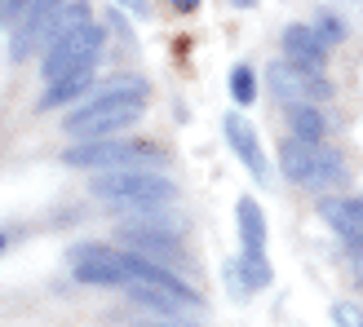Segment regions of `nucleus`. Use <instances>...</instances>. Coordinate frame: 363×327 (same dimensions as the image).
<instances>
[{
  "label": "nucleus",
  "mask_w": 363,
  "mask_h": 327,
  "mask_svg": "<svg viewBox=\"0 0 363 327\" xmlns=\"http://www.w3.org/2000/svg\"><path fill=\"white\" fill-rule=\"evenodd\" d=\"M62 5H67V0H31V5H27V13L18 18V31H13V49H9L18 62H23L35 45H45V35L53 27V18L62 13Z\"/></svg>",
  "instance_id": "obj_8"
},
{
  "label": "nucleus",
  "mask_w": 363,
  "mask_h": 327,
  "mask_svg": "<svg viewBox=\"0 0 363 327\" xmlns=\"http://www.w3.org/2000/svg\"><path fill=\"white\" fill-rule=\"evenodd\" d=\"M49 53H45V80L58 84V80H71V76H89L102 53V31L89 23V5H71L53 18L49 27Z\"/></svg>",
  "instance_id": "obj_1"
},
{
  "label": "nucleus",
  "mask_w": 363,
  "mask_h": 327,
  "mask_svg": "<svg viewBox=\"0 0 363 327\" xmlns=\"http://www.w3.org/2000/svg\"><path fill=\"white\" fill-rule=\"evenodd\" d=\"M31 0H5V13H0V23H18V18L27 13Z\"/></svg>",
  "instance_id": "obj_21"
},
{
  "label": "nucleus",
  "mask_w": 363,
  "mask_h": 327,
  "mask_svg": "<svg viewBox=\"0 0 363 327\" xmlns=\"http://www.w3.org/2000/svg\"><path fill=\"white\" fill-rule=\"evenodd\" d=\"M124 243H133L138 257H147V261H182V243L169 239V234H160V230H133V226H124Z\"/></svg>",
  "instance_id": "obj_12"
},
{
  "label": "nucleus",
  "mask_w": 363,
  "mask_h": 327,
  "mask_svg": "<svg viewBox=\"0 0 363 327\" xmlns=\"http://www.w3.org/2000/svg\"><path fill=\"white\" fill-rule=\"evenodd\" d=\"M169 5H173V9H182V13H191V9L199 5V0H169Z\"/></svg>",
  "instance_id": "obj_26"
},
{
  "label": "nucleus",
  "mask_w": 363,
  "mask_h": 327,
  "mask_svg": "<svg viewBox=\"0 0 363 327\" xmlns=\"http://www.w3.org/2000/svg\"><path fill=\"white\" fill-rule=\"evenodd\" d=\"M84 84H89V76H71V80L49 84V88H45V98H40V111H53V106H62V102H71V98H80V93H84Z\"/></svg>",
  "instance_id": "obj_15"
},
{
  "label": "nucleus",
  "mask_w": 363,
  "mask_h": 327,
  "mask_svg": "<svg viewBox=\"0 0 363 327\" xmlns=\"http://www.w3.org/2000/svg\"><path fill=\"white\" fill-rule=\"evenodd\" d=\"M0 13H5V0H0Z\"/></svg>",
  "instance_id": "obj_28"
},
{
  "label": "nucleus",
  "mask_w": 363,
  "mask_h": 327,
  "mask_svg": "<svg viewBox=\"0 0 363 327\" xmlns=\"http://www.w3.org/2000/svg\"><path fill=\"white\" fill-rule=\"evenodd\" d=\"M230 5H240V9H248V5H257V0H230Z\"/></svg>",
  "instance_id": "obj_27"
},
{
  "label": "nucleus",
  "mask_w": 363,
  "mask_h": 327,
  "mask_svg": "<svg viewBox=\"0 0 363 327\" xmlns=\"http://www.w3.org/2000/svg\"><path fill=\"white\" fill-rule=\"evenodd\" d=\"M89 190L116 208H160L173 204V181L155 168H111L89 181Z\"/></svg>",
  "instance_id": "obj_2"
},
{
  "label": "nucleus",
  "mask_w": 363,
  "mask_h": 327,
  "mask_svg": "<svg viewBox=\"0 0 363 327\" xmlns=\"http://www.w3.org/2000/svg\"><path fill=\"white\" fill-rule=\"evenodd\" d=\"M288 124H293V137L297 142H323V129H328V124H323V115L315 111V102H297V106H288Z\"/></svg>",
  "instance_id": "obj_14"
},
{
  "label": "nucleus",
  "mask_w": 363,
  "mask_h": 327,
  "mask_svg": "<svg viewBox=\"0 0 363 327\" xmlns=\"http://www.w3.org/2000/svg\"><path fill=\"white\" fill-rule=\"evenodd\" d=\"M76 283H89V287H124L129 283V252L120 248H80L76 252Z\"/></svg>",
  "instance_id": "obj_6"
},
{
  "label": "nucleus",
  "mask_w": 363,
  "mask_h": 327,
  "mask_svg": "<svg viewBox=\"0 0 363 327\" xmlns=\"http://www.w3.org/2000/svg\"><path fill=\"white\" fill-rule=\"evenodd\" d=\"M350 261H354V275H359V287H363V234L350 239Z\"/></svg>",
  "instance_id": "obj_23"
},
{
  "label": "nucleus",
  "mask_w": 363,
  "mask_h": 327,
  "mask_svg": "<svg viewBox=\"0 0 363 327\" xmlns=\"http://www.w3.org/2000/svg\"><path fill=\"white\" fill-rule=\"evenodd\" d=\"M319 212L346 243L363 234V195H354V199H323Z\"/></svg>",
  "instance_id": "obj_11"
},
{
  "label": "nucleus",
  "mask_w": 363,
  "mask_h": 327,
  "mask_svg": "<svg viewBox=\"0 0 363 327\" xmlns=\"http://www.w3.org/2000/svg\"><path fill=\"white\" fill-rule=\"evenodd\" d=\"M333 323L337 327H363V310L350 301H341V305H333Z\"/></svg>",
  "instance_id": "obj_19"
},
{
  "label": "nucleus",
  "mask_w": 363,
  "mask_h": 327,
  "mask_svg": "<svg viewBox=\"0 0 363 327\" xmlns=\"http://www.w3.org/2000/svg\"><path fill=\"white\" fill-rule=\"evenodd\" d=\"M315 31H323V45L341 40V23H337V18H319V27H315Z\"/></svg>",
  "instance_id": "obj_22"
},
{
  "label": "nucleus",
  "mask_w": 363,
  "mask_h": 327,
  "mask_svg": "<svg viewBox=\"0 0 363 327\" xmlns=\"http://www.w3.org/2000/svg\"><path fill=\"white\" fill-rule=\"evenodd\" d=\"M0 248H5V239H0Z\"/></svg>",
  "instance_id": "obj_29"
},
{
  "label": "nucleus",
  "mask_w": 363,
  "mask_h": 327,
  "mask_svg": "<svg viewBox=\"0 0 363 327\" xmlns=\"http://www.w3.org/2000/svg\"><path fill=\"white\" fill-rule=\"evenodd\" d=\"M142 98H102V102H80V111H71L67 115V133L71 137H84V142H94V137H111L120 129H129V124L142 120Z\"/></svg>",
  "instance_id": "obj_5"
},
{
  "label": "nucleus",
  "mask_w": 363,
  "mask_h": 327,
  "mask_svg": "<svg viewBox=\"0 0 363 327\" xmlns=\"http://www.w3.org/2000/svg\"><path fill=\"white\" fill-rule=\"evenodd\" d=\"M226 279H230V297H235V301H244V297L252 292V283L244 279V270H240V265H230V270H226Z\"/></svg>",
  "instance_id": "obj_20"
},
{
  "label": "nucleus",
  "mask_w": 363,
  "mask_h": 327,
  "mask_svg": "<svg viewBox=\"0 0 363 327\" xmlns=\"http://www.w3.org/2000/svg\"><path fill=\"white\" fill-rule=\"evenodd\" d=\"M284 53H288V62H297L306 71H323V62H328V45H323V35L315 27H288Z\"/></svg>",
  "instance_id": "obj_9"
},
{
  "label": "nucleus",
  "mask_w": 363,
  "mask_h": 327,
  "mask_svg": "<svg viewBox=\"0 0 363 327\" xmlns=\"http://www.w3.org/2000/svg\"><path fill=\"white\" fill-rule=\"evenodd\" d=\"M279 168L288 181H297V186H311V190H328V186H341L346 181V164H341L337 151H328L323 142H297L288 137L279 142Z\"/></svg>",
  "instance_id": "obj_3"
},
{
  "label": "nucleus",
  "mask_w": 363,
  "mask_h": 327,
  "mask_svg": "<svg viewBox=\"0 0 363 327\" xmlns=\"http://www.w3.org/2000/svg\"><path fill=\"white\" fill-rule=\"evenodd\" d=\"M129 297L133 301H142V305H151V310H160V314H177V297H169V292H160V287H142V283H129Z\"/></svg>",
  "instance_id": "obj_16"
},
{
  "label": "nucleus",
  "mask_w": 363,
  "mask_h": 327,
  "mask_svg": "<svg viewBox=\"0 0 363 327\" xmlns=\"http://www.w3.org/2000/svg\"><path fill=\"white\" fill-rule=\"evenodd\" d=\"M67 164L76 168H160L164 151L151 142H111V137H94L67 151Z\"/></svg>",
  "instance_id": "obj_4"
},
{
  "label": "nucleus",
  "mask_w": 363,
  "mask_h": 327,
  "mask_svg": "<svg viewBox=\"0 0 363 327\" xmlns=\"http://www.w3.org/2000/svg\"><path fill=\"white\" fill-rule=\"evenodd\" d=\"M240 270H244V279H248L252 287H266V283H270V265H266V252H244Z\"/></svg>",
  "instance_id": "obj_18"
},
{
  "label": "nucleus",
  "mask_w": 363,
  "mask_h": 327,
  "mask_svg": "<svg viewBox=\"0 0 363 327\" xmlns=\"http://www.w3.org/2000/svg\"><path fill=\"white\" fill-rule=\"evenodd\" d=\"M230 98L240 106H252V98H257V76H252L248 67H235L230 71Z\"/></svg>",
  "instance_id": "obj_17"
},
{
  "label": "nucleus",
  "mask_w": 363,
  "mask_h": 327,
  "mask_svg": "<svg viewBox=\"0 0 363 327\" xmlns=\"http://www.w3.org/2000/svg\"><path fill=\"white\" fill-rule=\"evenodd\" d=\"M226 142H230V151L244 159V168H248L252 177L266 181L270 164H266V155H262V147H257V133H252V124H248L244 115H226Z\"/></svg>",
  "instance_id": "obj_10"
},
{
  "label": "nucleus",
  "mask_w": 363,
  "mask_h": 327,
  "mask_svg": "<svg viewBox=\"0 0 363 327\" xmlns=\"http://www.w3.org/2000/svg\"><path fill=\"white\" fill-rule=\"evenodd\" d=\"M270 88L288 102V106H297V102H323V98H333V84L319 76V71H306L297 62H275L270 67Z\"/></svg>",
  "instance_id": "obj_7"
},
{
  "label": "nucleus",
  "mask_w": 363,
  "mask_h": 327,
  "mask_svg": "<svg viewBox=\"0 0 363 327\" xmlns=\"http://www.w3.org/2000/svg\"><path fill=\"white\" fill-rule=\"evenodd\" d=\"M235 222H240V239H244V252H266V217L257 208V199H240L235 204Z\"/></svg>",
  "instance_id": "obj_13"
},
{
  "label": "nucleus",
  "mask_w": 363,
  "mask_h": 327,
  "mask_svg": "<svg viewBox=\"0 0 363 327\" xmlns=\"http://www.w3.org/2000/svg\"><path fill=\"white\" fill-rule=\"evenodd\" d=\"M133 327H191V323H182V319L164 314V319H155V323H133Z\"/></svg>",
  "instance_id": "obj_24"
},
{
  "label": "nucleus",
  "mask_w": 363,
  "mask_h": 327,
  "mask_svg": "<svg viewBox=\"0 0 363 327\" xmlns=\"http://www.w3.org/2000/svg\"><path fill=\"white\" fill-rule=\"evenodd\" d=\"M120 5H124V9H133L138 18H147V13H151V5H147V0H120Z\"/></svg>",
  "instance_id": "obj_25"
}]
</instances>
